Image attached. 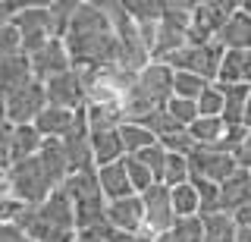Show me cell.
Here are the masks:
<instances>
[{
	"label": "cell",
	"instance_id": "1",
	"mask_svg": "<svg viewBox=\"0 0 251 242\" xmlns=\"http://www.w3.org/2000/svg\"><path fill=\"white\" fill-rule=\"evenodd\" d=\"M66 51L73 57V69H107L120 66V44L110 13L104 3H82L66 32Z\"/></svg>",
	"mask_w": 251,
	"mask_h": 242
},
{
	"label": "cell",
	"instance_id": "2",
	"mask_svg": "<svg viewBox=\"0 0 251 242\" xmlns=\"http://www.w3.org/2000/svg\"><path fill=\"white\" fill-rule=\"evenodd\" d=\"M69 161L66 151H63V142L57 138H44V148L28 161H19L6 170V179H10V195L19 205L35 208L47 201L57 189H63V183L69 179Z\"/></svg>",
	"mask_w": 251,
	"mask_h": 242
},
{
	"label": "cell",
	"instance_id": "3",
	"mask_svg": "<svg viewBox=\"0 0 251 242\" xmlns=\"http://www.w3.org/2000/svg\"><path fill=\"white\" fill-rule=\"evenodd\" d=\"M16 223L35 242H75L78 236L75 205L66 195V189H57L47 201H41L35 208H22Z\"/></svg>",
	"mask_w": 251,
	"mask_h": 242
},
{
	"label": "cell",
	"instance_id": "4",
	"mask_svg": "<svg viewBox=\"0 0 251 242\" xmlns=\"http://www.w3.org/2000/svg\"><path fill=\"white\" fill-rule=\"evenodd\" d=\"M66 195L75 205V223L78 233L82 230H98V226H107V205L110 201L100 192L98 183V167L82 170V173H69V179L63 183Z\"/></svg>",
	"mask_w": 251,
	"mask_h": 242
},
{
	"label": "cell",
	"instance_id": "5",
	"mask_svg": "<svg viewBox=\"0 0 251 242\" xmlns=\"http://www.w3.org/2000/svg\"><path fill=\"white\" fill-rule=\"evenodd\" d=\"M110 13V22H113V32H116V44H120V66L129 69V73H141L148 63L154 60L151 48H148L145 35H141L138 22L129 16L126 3H104Z\"/></svg>",
	"mask_w": 251,
	"mask_h": 242
},
{
	"label": "cell",
	"instance_id": "6",
	"mask_svg": "<svg viewBox=\"0 0 251 242\" xmlns=\"http://www.w3.org/2000/svg\"><path fill=\"white\" fill-rule=\"evenodd\" d=\"M192 13H195V3H163V16H160L157 41H154V60H167L188 44Z\"/></svg>",
	"mask_w": 251,
	"mask_h": 242
},
{
	"label": "cell",
	"instance_id": "7",
	"mask_svg": "<svg viewBox=\"0 0 251 242\" xmlns=\"http://www.w3.org/2000/svg\"><path fill=\"white\" fill-rule=\"evenodd\" d=\"M223 57H226V48L220 41H210V44H185L182 51H176L163 63L173 66L176 73H195L207 82H217Z\"/></svg>",
	"mask_w": 251,
	"mask_h": 242
},
{
	"label": "cell",
	"instance_id": "8",
	"mask_svg": "<svg viewBox=\"0 0 251 242\" xmlns=\"http://www.w3.org/2000/svg\"><path fill=\"white\" fill-rule=\"evenodd\" d=\"M235 10H239L235 0H201V3H195L188 44H210V41H217V35L223 32V26L229 22V16Z\"/></svg>",
	"mask_w": 251,
	"mask_h": 242
},
{
	"label": "cell",
	"instance_id": "9",
	"mask_svg": "<svg viewBox=\"0 0 251 242\" xmlns=\"http://www.w3.org/2000/svg\"><path fill=\"white\" fill-rule=\"evenodd\" d=\"M50 101H47V85L44 82H28L25 88H19L16 95L6 98V123L10 126H35V120L41 116Z\"/></svg>",
	"mask_w": 251,
	"mask_h": 242
},
{
	"label": "cell",
	"instance_id": "10",
	"mask_svg": "<svg viewBox=\"0 0 251 242\" xmlns=\"http://www.w3.org/2000/svg\"><path fill=\"white\" fill-rule=\"evenodd\" d=\"M173 79H176L173 66H167L163 60H151V63L135 76L132 95L148 101L151 107H167V101L173 98Z\"/></svg>",
	"mask_w": 251,
	"mask_h": 242
},
{
	"label": "cell",
	"instance_id": "11",
	"mask_svg": "<svg viewBox=\"0 0 251 242\" xmlns=\"http://www.w3.org/2000/svg\"><path fill=\"white\" fill-rule=\"evenodd\" d=\"M13 26L22 32V54L25 57H35L38 51L44 48L47 41H50V6H25L22 3V10L16 13Z\"/></svg>",
	"mask_w": 251,
	"mask_h": 242
},
{
	"label": "cell",
	"instance_id": "12",
	"mask_svg": "<svg viewBox=\"0 0 251 242\" xmlns=\"http://www.w3.org/2000/svg\"><path fill=\"white\" fill-rule=\"evenodd\" d=\"M188 163H192V179H207V183H214V186H223L226 179H232L242 170L232 154L214 151V148H195ZM192 179H188V183H192Z\"/></svg>",
	"mask_w": 251,
	"mask_h": 242
},
{
	"label": "cell",
	"instance_id": "13",
	"mask_svg": "<svg viewBox=\"0 0 251 242\" xmlns=\"http://www.w3.org/2000/svg\"><path fill=\"white\" fill-rule=\"evenodd\" d=\"M141 205H145L148 217V233H167L176 226V211H173V189L163 183L151 186L148 192H141Z\"/></svg>",
	"mask_w": 251,
	"mask_h": 242
},
{
	"label": "cell",
	"instance_id": "14",
	"mask_svg": "<svg viewBox=\"0 0 251 242\" xmlns=\"http://www.w3.org/2000/svg\"><path fill=\"white\" fill-rule=\"evenodd\" d=\"M44 85H47V101L53 107H66V110L88 107V85H85V76L78 69H69V73H63Z\"/></svg>",
	"mask_w": 251,
	"mask_h": 242
},
{
	"label": "cell",
	"instance_id": "15",
	"mask_svg": "<svg viewBox=\"0 0 251 242\" xmlns=\"http://www.w3.org/2000/svg\"><path fill=\"white\" fill-rule=\"evenodd\" d=\"M63 151H66V161H69V170L73 173H82V170H91L94 167V148H91V126H88V110H78V120H75V129L63 138Z\"/></svg>",
	"mask_w": 251,
	"mask_h": 242
},
{
	"label": "cell",
	"instance_id": "16",
	"mask_svg": "<svg viewBox=\"0 0 251 242\" xmlns=\"http://www.w3.org/2000/svg\"><path fill=\"white\" fill-rule=\"evenodd\" d=\"M28 60H31V69H35L38 82H50V79H57V76H63V73L73 69V57H69L63 38H50V41H47L35 57H28Z\"/></svg>",
	"mask_w": 251,
	"mask_h": 242
},
{
	"label": "cell",
	"instance_id": "17",
	"mask_svg": "<svg viewBox=\"0 0 251 242\" xmlns=\"http://www.w3.org/2000/svg\"><path fill=\"white\" fill-rule=\"evenodd\" d=\"M107 226L110 230H120V233H148V217H145L141 195H129V198L110 201L107 205Z\"/></svg>",
	"mask_w": 251,
	"mask_h": 242
},
{
	"label": "cell",
	"instance_id": "18",
	"mask_svg": "<svg viewBox=\"0 0 251 242\" xmlns=\"http://www.w3.org/2000/svg\"><path fill=\"white\" fill-rule=\"evenodd\" d=\"M28 82H35V69H31V60L25 54L10 60H0V98H10L19 88H25Z\"/></svg>",
	"mask_w": 251,
	"mask_h": 242
},
{
	"label": "cell",
	"instance_id": "19",
	"mask_svg": "<svg viewBox=\"0 0 251 242\" xmlns=\"http://www.w3.org/2000/svg\"><path fill=\"white\" fill-rule=\"evenodd\" d=\"M75 120H78V110H66V107H53L50 104L35 120V129L41 132L44 138H57V142H63V138L75 129Z\"/></svg>",
	"mask_w": 251,
	"mask_h": 242
},
{
	"label": "cell",
	"instance_id": "20",
	"mask_svg": "<svg viewBox=\"0 0 251 242\" xmlns=\"http://www.w3.org/2000/svg\"><path fill=\"white\" fill-rule=\"evenodd\" d=\"M251 205V170H239L232 179L220 186V211L235 214L239 208Z\"/></svg>",
	"mask_w": 251,
	"mask_h": 242
},
{
	"label": "cell",
	"instance_id": "21",
	"mask_svg": "<svg viewBox=\"0 0 251 242\" xmlns=\"http://www.w3.org/2000/svg\"><path fill=\"white\" fill-rule=\"evenodd\" d=\"M98 183H100V192H104L107 201H120V198L135 195L123 161L120 163H107V167H98Z\"/></svg>",
	"mask_w": 251,
	"mask_h": 242
},
{
	"label": "cell",
	"instance_id": "22",
	"mask_svg": "<svg viewBox=\"0 0 251 242\" xmlns=\"http://www.w3.org/2000/svg\"><path fill=\"white\" fill-rule=\"evenodd\" d=\"M217 41L226 51H251V16L242 13V6L229 16V22L223 26V32L217 35Z\"/></svg>",
	"mask_w": 251,
	"mask_h": 242
},
{
	"label": "cell",
	"instance_id": "23",
	"mask_svg": "<svg viewBox=\"0 0 251 242\" xmlns=\"http://www.w3.org/2000/svg\"><path fill=\"white\" fill-rule=\"evenodd\" d=\"M91 148H94V167L120 163V161L126 158V148H123V135H120V129L91 132Z\"/></svg>",
	"mask_w": 251,
	"mask_h": 242
},
{
	"label": "cell",
	"instance_id": "24",
	"mask_svg": "<svg viewBox=\"0 0 251 242\" xmlns=\"http://www.w3.org/2000/svg\"><path fill=\"white\" fill-rule=\"evenodd\" d=\"M226 123L223 116H198V120L188 126V138L195 142V148H217L226 138Z\"/></svg>",
	"mask_w": 251,
	"mask_h": 242
},
{
	"label": "cell",
	"instance_id": "25",
	"mask_svg": "<svg viewBox=\"0 0 251 242\" xmlns=\"http://www.w3.org/2000/svg\"><path fill=\"white\" fill-rule=\"evenodd\" d=\"M120 135H123L126 158H138L141 151L160 145V138H157L148 126H141V123H123V126H120Z\"/></svg>",
	"mask_w": 251,
	"mask_h": 242
},
{
	"label": "cell",
	"instance_id": "26",
	"mask_svg": "<svg viewBox=\"0 0 251 242\" xmlns=\"http://www.w3.org/2000/svg\"><path fill=\"white\" fill-rule=\"evenodd\" d=\"M44 148V135L35 126H13V163L35 158Z\"/></svg>",
	"mask_w": 251,
	"mask_h": 242
},
{
	"label": "cell",
	"instance_id": "27",
	"mask_svg": "<svg viewBox=\"0 0 251 242\" xmlns=\"http://www.w3.org/2000/svg\"><path fill=\"white\" fill-rule=\"evenodd\" d=\"M226 91V107H223V123L226 126H245V107H248V98H251V88L248 85H229Z\"/></svg>",
	"mask_w": 251,
	"mask_h": 242
},
{
	"label": "cell",
	"instance_id": "28",
	"mask_svg": "<svg viewBox=\"0 0 251 242\" xmlns=\"http://www.w3.org/2000/svg\"><path fill=\"white\" fill-rule=\"evenodd\" d=\"M204 220V242H239V226L232 214H207Z\"/></svg>",
	"mask_w": 251,
	"mask_h": 242
},
{
	"label": "cell",
	"instance_id": "29",
	"mask_svg": "<svg viewBox=\"0 0 251 242\" xmlns=\"http://www.w3.org/2000/svg\"><path fill=\"white\" fill-rule=\"evenodd\" d=\"M173 211L176 220H188V217H201V192L192 183H182L173 189Z\"/></svg>",
	"mask_w": 251,
	"mask_h": 242
},
{
	"label": "cell",
	"instance_id": "30",
	"mask_svg": "<svg viewBox=\"0 0 251 242\" xmlns=\"http://www.w3.org/2000/svg\"><path fill=\"white\" fill-rule=\"evenodd\" d=\"M188 179H192V163H188V158H185V154H173V151H170L160 183H163V186H170V189H176V186L188 183Z\"/></svg>",
	"mask_w": 251,
	"mask_h": 242
},
{
	"label": "cell",
	"instance_id": "31",
	"mask_svg": "<svg viewBox=\"0 0 251 242\" xmlns=\"http://www.w3.org/2000/svg\"><path fill=\"white\" fill-rule=\"evenodd\" d=\"M173 73H176V69H173ZM207 85H210L207 79H201V76H195V73H176V79H173V95L185 98V101H198Z\"/></svg>",
	"mask_w": 251,
	"mask_h": 242
},
{
	"label": "cell",
	"instance_id": "32",
	"mask_svg": "<svg viewBox=\"0 0 251 242\" xmlns=\"http://www.w3.org/2000/svg\"><path fill=\"white\" fill-rule=\"evenodd\" d=\"M223 107H226L223 85L210 82L207 88H204V95L198 98V116H223Z\"/></svg>",
	"mask_w": 251,
	"mask_h": 242
},
{
	"label": "cell",
	"instance_id": "33",
	"mask_svg": "<svg viewBox=\"0 0 251 242\" xmlns=\"http://www.w3.org/2000/svg\"><path fill=\"white\" fill-rule=\"evenodd\" d=\"M123 163H126V173H129V183H132V189H135V195H141V192L151 189V186H157L154 173L138 158H123Z\"/></svg>",
	"mask_w": 251,
	"mask_h": 242
},
{
	"label": "cell",
	"instance_id": "34",
	"mask_svg": "<svg viewBox=\"0 0 251 242\" xmlns=\"http://www.w3.org/2000/svg\"><path fill=\"white\" fill-rule=\"evenodd\" d=\"M167 113H170L182 129H188L195 120H198V101H185V98H176V95H173V98L167 101Z\"/></svg>",
	"mask_w": 251,
	"mask_h": 242
},
{
	"label": "cell",
	"instance_id": "35",
	"mask_svg": "<svg viewBox=\"0 0 251 242\" xmlns=\"http://www.w3.org/2000/svg\"><path fill=\"white\" fill-rule=\"evenodd\" d=\"M167 158H170V151H167L163 145H154V148H148V151H141V154H138V161L154 173L157 183L163 179V167H167Z\"/></svg>",
	"mask_w": 251,
	"mask_h": 242
},
{
	"label": "cell",
	"instance_id": "36",
	"mask_svg": "<svg viewBox=\"0 0 251 242\" xmlns=\"http://www.w3.org/2000/svg\"><path fill=\"white\" fill-rule=\"evenodd\" d=\"M19 54H22V32L10 22V26L0 32V60L19 57Z\"/></svg>",
	"mask_w": 251,
	"mask_h": 242
},
{
	"label": "cell",
	"instance_id": "37",
	"mask_svg": "<svg viewBox=\"0 0 251 242\" xmlns=\"http://www.w3.org/2000/svg\"><path fill=\"white\" fill-rule=\"evenodd\" d=\"M10 167H13V126L3 123L0 126V173H6Z\"/></svg>",
	"mask_w": 251,
	"mask_h": 242
},
{
	"label": "cell",
	"instance_id": "38",
	"mask_svg": "<svg viewBox=\"0 0 251 242\" xmlns=\"http://www.w3.org/2000/svg\"><path fill=\"white\" fill-rule=\"evenodd\" d=\"M0 242H35L19 223H0Z\"/></svg>",
	"mask_w": 251,
	"mask_h": 242
},
{
	"label": "cell",
	"instance_id": "39",
	"mask_svg": "<svg viewBox=\"0 0 251 242\" xmlns=\"http://www.w3.org/2000/svg\"><path fill=\"white\" fill-rule=\"evenodd\" d=\"M75 242H110V226H98V230H82Z\"/></svg>",
	"mask_w": 251,
	"mask_h": 242
},
{
	"label": "cell",
	"instance_id": "40",
	"mask_svg": "<svg viewBox=\"0 0 251 242\" xmlns=\"http://www.w3.org/2000/svg\"><path fill=\"white\" fill-rule=\"evenodd\" d=\"M22 10V3H10V0H0V32L16 19V13Z\"/></svg>",
	"mask_w": 251,
	"mask_h": 242
},
{
	"label": "cell",
	"instance_id": "41",
	"mask_svg": "<svg viewBox=\"0 0 251 242\" xmlns=\"http://www.w3.org/2000/svg\"><path fill=\"white\" fill-rule=\"evenodd\" d=\"M154 242H188V236L179 230V226H173V230H167V233H157Z\"/></svg>",
	"mask_w": 251,
	"mask_h": 242
},
{
	"label": "cell",
	"instance_id": "42",
	"mask_svg": "<svg viewBox=\"0 0 251 242\" xmlns=\"http://www.w3.org/2000/svg\"><path fill=\"white\" fill-rule=\"evenodd\" d=\"M232 220H235V226H239V230H251V205L239 208V211L232 214Z\"/></svg>",
	"mask_w": 251,
	"mask_h": 242
},
{
	"label": "cell",
	"instance_id": "43",
	"mask_svg": "<svg viewBox=\"0 0 251 242\" xmlns=\"http://www.w3.org/2000/svg\"><path fill=\"white\" fill-rule=\"evenodd\" d=\"M242 82L251 88V51H242Z\"/></svg>",
	"mask_w": 251,
	"mask_h": 242
},
{
	"label": "cell",
	"instance_id": "44",
	"mask_svg": "<svg viewBox=\"0 0 251 242\" xmlns=\"http://www.w3.org/2000/svg\"><path fill=\"white\" fill-rule=\"evenodd\" d=\"M3 123H6V101L0 98V126H3Z\"/></svg>",
	"mask_w": 251,
	"mask_h": 242
},
{
	"label": "cell",
	"instance_id": "45",
	"mask_svg": "<svg viewBox=\"0 0 251 242\" xmlns=\"http://www.w3.org/2000/svg\"><path fill=\"white\" fill-rule=\"evenodd\" d=\"M245 129H251V98H248V107H245Z\"/></svg>",
	"mask_w": 251,
	"mask_h": 242
},
{
	"label": "cell",
	"instance_id": "46",
	"mask_svg": "<svg viewBox=\"0 0 251 242\" xmlns=\"http://www.w3.org/2000/svg\"><path fill=\"white\" fill-rule=\"evenodd\" d=\"M239 242H251V230H239Z\"/></svg>",
	"mask_w": 251,
	"mask_h": 242
},
{
	"label": "cell",
	"instance_id": "47",
	"mask_svg": "<svg viewBox=\"0 0 251 242\" xmlns=\"http://www.w3.org/2000/svg\"><path fill=\"white\" fill-rule=\"evenodd\" d=\"M239 6H242V13H248V16H251V0H242Z\"/></svg>",
	"mask_w": 251,
	"mask_h": 242
}]
</instances>
